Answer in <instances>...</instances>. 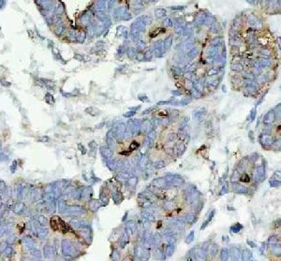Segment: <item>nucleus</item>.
<instances>
[{
    "mask_svg": "<svg viewBox=\"0 0 281 261\" xmlns=\"http://www.w3.org/2000/svg\"><path fill=\"white\" fill-rule=\"evenodd\" d=\"M143 139H144L142 137H136V138H133V139H130L122 141L117 148L118 155H119L120 156H126V157L130 156L140 146Z\"/></svg>",
    "mask_w": 281,
    "mask_h": 261,
    "instance_id": "f257e3e1",
    "label": "nucleus"
}]
</instances>
